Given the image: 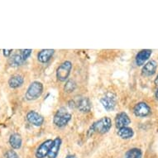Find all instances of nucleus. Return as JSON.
Returning a JSON list of instances; mask_svg holds the SVG:
<instances>
[{
	"instance_id": "1",
	"label": "nucleus",
	"mask_w": 158,
	"mask_h": 158,
	"mask_svg": "<svg viewBox=\"0 0 158 158\" xmlns=\"http://www.w3.org/2000/svg\"><path fill=\"white\" fill-rule=\"evenodd\" d=\"M112 127V120L109 117H103L100 119L97 120L91 125L89 129L88 130V136L99 133L104 134L109 132Z\"/></svg>"
},
{
	"instance_id": "2",
	"label": "nucleus",
	"mask_w": 158,
	"mask_h": 158,
	"mask_svg": "<svg viewBox=\"0 0 158 158\" xmlns=\"http://www.w3.org/2000/svg\"><path fill=\"white\" fill-rule=\"evenodd\" d=\"M43 93V85L39 81H33L27 89L25 98L28 101H33L41 97Z\"/></svg>"
},
{
	"instance_id": "3",
	"label": "nucleus",
	"mask_w": 158,
	"mask_h": 158,
	"mask_svg": "<svg viewBox=\"0 0 158 158\" xmlns=\"http://www.w3.org/2000/svg\"><path fill=\"white\" fill-rule=\"evenodd\" d=\"M71 114L63 109L57 110L56 114L53 118V123L54 124L58 127H64L69 123L71 119Z\"/></svg>"
},
{
	"instance_id": "4",
	"label": "nucleus",
	"mask_w": 158,
	"mask_h": 158,
	"mask_svg": "<svg viewBox=\"0 0 158 158\" xmlns=\"http://www.w3.org/2000/svg\"><path fill=\"white\" fill-rule=\"evenodd\" d=\"M72 70V63L69 60H65L62 64H60L56 70L57 80L61 82L67 81Z\"/></svg>"
},
{
	"instance_id": "5",
	"label": "nucleus",
	"mask_w": 158,
	"mask_h": 158,
	"mask_svg": "<svg viewBox=\"0 0 158 158\" xmlns=\"http://www.w3.org/2000/svg\"><path fill=\"white\" fill-rule=\"evenodd\" d=\"M100 103L107 111H112L115 109L116 106V96L113 93L106 94L100 99Z\"/></svg>"
},
{
	"instance_id": "6",
	"label": "nucleus",
	"mask_w": 158,
	"mask_h": 158,
	"mask_svg": "<svg viewBox=\"0 0 158 158\" xmlns=\"http://www.w3.org/2000/svg\"><path fill=\"white\" fill-rule=\"evenodd\" d=\"M53 140L52 139H47L44 141L43 143L39 146L36 151L35 156L36 158H46L48 156L50 149L52 148Z\"/></svg>"
},
{
	"instance_id": "7",
	"label": "nucleus",
	"mask_w": 158,
	"mask_h": 158,
	"mask_svg": "<svg viewBox=\"0 0 158 158\" xmlns=\"http://www.w3.org/2000/svg\"><path fill=\"white\" fill-rule=\"evenodd\" d=\"M151 108L147 103L140 102L135 105L133 109V113L137 117L139 118H145L151 114Z\"/></svg>"
},
{
	"instance_id": "8",
	"label": "nucleus",
	"mask_w": 158,
	"mask_h": 158,
	"mask_svg": "<svg viewBox=\"0 0 158 158\" xmlns=\"http://www.w3.org/2000/svg\"><path fill=\"white\" fill-rule=\"evenodd\" d=\"M27 120L31 124L36 126V127H40L44 123V118L42 115L37 113V112L31 110L27 114Z\"/></svg>"
},
{
	"instance_id": "9",
	"label": "nucleus",
	"mask_w": 158,
	"mask_h": 158,
	"mask_svg": "<svg viewBox=\"0 0 158 158\" xmlns=\"http://www.w3.org/2000/svg\"><path fill=\"white\" fill-rule=\"evenodd\" d=\"M152 51L149 49L142 50L138 52L136 56V58H135V61H136L137 66L144 65L149 60V58L152 56Z\"/></svg>"
},
{
	"instance_id": "10",
	"label": "nucleus",
	"mask_w": 158,
	"mask_h": 158,
	"mask_svg": "<svg viewBox=\"0 0 158 158\" xmlns=\"http://www.w3.org/2000/svg\"><path fill=\"white\" fill-rule=\"evenodd\" d=\"M131 123V119L126 113L121 112L119 114H117L115 118V124L118 128L127 127Z\"/></svg>"
},
{
	"instance_id": "11",
	"label": "nucleus",
	"mask_w": 158,
	"mask_h": 158,
	"mask_svg": "<svg viewBox=\"0 0 158 158\" xmlns=\"http://www.w3.org/2000/svg\"><path fill=\"white\" fill-rule=\"evenodd\" d=\"M156 68H157V63L153 60H149L143 65L142 69V74L144 76H152L156 73Z\"/></svg>"
},
{
	"instance_id": "12",
	"label": "nucleus",
	"mask_w": 158,
	"mask_h": 158,
	"mask_svg": "<svg viewBox=\"0 0 158 158\" xmlns=\"http://www.w3.org/2000/svg\"><path fill=\"white\" fill-rule=\"evenodd\" d=\"M61 143H62V141H61V138L60 137H56L53 140V143H52V146L51 149H50L49 154H48V158H56L58 154H59V152H60V146H61Z\"/></svg>"
},
{
	"instance_id": "13",
	"label": "nucleus",
	"mask_w": 158,
	"mask_h": 158,
	"mask_svg": "<svg viewBox=\"0 0 158 158\" xmlns=\"http://www.w3.org/2000/svg\"><path fill=\"white\" fill-rule=\"evenodd\" d=\"M55 53V50L53 49H44L38 52L37 54V60L39 62L45 64L47 63L53 56Z\"/></svg>"
},
{
	"instance_id": "14",
	"label": "nucleus",
	"mask_w": 158,
	"mask_h": 158,
	"mask_svg": "<svg viewBox=\"0 0 158 158\" xmlns=\"http://www.w3.org/2000/svg\"><path fill=\"white\" fill-rule=\"evenodd\" d=\"M75 106L77 107L78 109L82 113H89L91 110V102L89 98L83 97L81 98L75 104Z\"/></svg>"
},
{
	"instance_id": "15",
	"label": "nucleus",
	"mask_w": 158,
	"mask_h": 158,
	"mask_svg": "<svg viewBox=\"0 0 158 158\" xmlns=\"http://www.w3.org/2000/svg\"><path fill=\"white\" fill-rule=\"evenodd\" d=\"M24 78L21 75H13L10 79L8 80V85L12 89H17L21 87L23 85Z\"/></svg>"
},
{
	"instance_id": "16",
	"label": "nucleus",
	"mask_w": 158,
	"mask_h": 158,
	"mask_svg": "<svg viewBox=\"0 0 158 158\" xmlns=\"http://www.w3.org/2000/svg\"><path fill=\"white\" fill-rule=\"evenodd\" d=\"M9 144L13 149H20L23 145V139L18 133H13L9 137Z\"/></svg>"
},
{
	"instance_id": "17",
	"label": "nucleus",
	"mask_w": 158,
	"mask_h": 158,
	"mask_svg": "<svg viewBox=\"0 0 158 158\" xmlns=\"http://www.w3.org/2000/svg\"><path fill=\"white\" fill-rule=\"evenodd\" d=\"M118 136L122 138V139H130L133 137L134 135V131L132 128L129 127H124L122 128H118L117 132Z\"/></svg>"
},
{
	"instance_id": "18",
	"label": "nucleus",
	"mask_w": 158,
	"mask_h": 158,
	"mask_svg": "<svg viewBox=\"0 0 158 158\" xmlns=\"http://www.w3.org/2000/svg\"><path fill=\"white\" fill-rule=\"evenodd\" d=\"M25 62V60H23V58L22 57L21 54H14L13 56L9 59V64L11 66L13 67H17V66H20L23 63Z\"/></svg>"
},
{
	"instance_id": "19",
	"label": "nucleus",
	"mask_w": 158,
	"mask_h": 158,
	"mask_svg": "<svg viewBox=\"0 0 158 158\" xmlns=\"http://www.w3.org/2000/svg\"><path fill=\"white\" fill-rule=\"evenodd\" d=\"M143 152L139 148H132L125 153V158H142Z\"/></svg>"
},
{
	"instance_id": "20",
	"label": "nucleus",
	"mask_w": 158,
	"mask_h": 158,
	"mask_svg": "<svg viewBox=\"0 0 158 158\" xmlns=\"http://www.w3.org/2000/svg\"><path fill=\"white\" fill-rule=\"evenodd\" d=\"M75 89H76V83L74 81H71V80L66 81V83L64 86V90L66 93H72V92L75 91Z\"/></svg>"
},
{
	"instance_id": "21",
	"label": "nucleus",
	"mask_w": 158,
	"mask_h": 158,
	"mask_svg": "<svg viewBox=\"0 0 158 158\" xmlns=\"http://www.w3.org/2000/svg\"><path fill=\"white\" fill-rule=\"evenodd\" d=\"M20 52H21V53H20V54H21L22 57H23V60L26 61V60L28 59V57L31 56L32 50L25 49V50H21Z\"/></svg>"
},
{
	"instance_id": "22",
	"label": "nucleus",
	"mask_w": 158,
	"mask_h": 158,
	"mask_svg": "<svg viewBox=\"0 0 158 158\" xmlns=\"http://www.w3.org/2000/svg\"><path fill=\"white\" fill-rule=\"evenodd\" d=\"M6 158H19L18 157V154L13 150H8L6 152Z\"/></svg>"
},
{
	"instance_id": "23",
	"label": "nucleus",
	"mask_w": 158,
	"mask_h": 158,
	"mask_svg": "<svg viewBox=\"0 0 158 158\" xmlns=\"http://www.w3.org/2000/svg\"><path fill=\"white\" fill-rule=\"evenodd\" d=\"M3 56L6 57H8L10 56V55L12 54V52H13V49H10V50H3Z\"/></svg>"
},
{
	"instance_id": "24",
	"label": "nucleus",
	"mask_w": 158,
	"mask_h": 158,
	"mask_svg": "<svg viewBox=\"0 0 158 158\" xmlns=\"http://www.w3.org/2000/svg\"><path fill=\"white\" fill-rule=\"evenodd\" d=\"M65 158H78L75 155H68Z\"/></svg>"
},
{
	"instance_id": "25",
	"label": "nucleus",
	"mask_w": 158,
	"mask_h": 158,
	"mask_svg": "<svg viewBox=\"0 0 158 158\" xmlns=\"http://www.w3.org/2000/svg\"><path fill=\"white\" fill-rule=\"evenodd\" d=\"M154 83H155L156 85L158 86V75H157V76H156V77L155 81H154Z\"/></svg>"
},
{
	"instance_id": "26",
	"label": "nucleus",
	"mask_w": 158,
	"mask_h": 158,
	"mask_svg": "<svg viewBox=\"0 0 158 158\" xmlns=\"http://www.w3.org/2000/svg\"><path fill=\"white\" fill-rule=\"evenodd\" d=\"M155 97H156V99H157V100H158V89H156V91Z\"/></svg>"
}]
</instances>
